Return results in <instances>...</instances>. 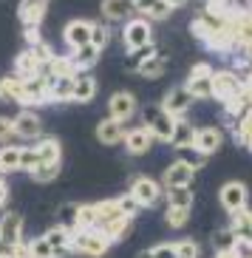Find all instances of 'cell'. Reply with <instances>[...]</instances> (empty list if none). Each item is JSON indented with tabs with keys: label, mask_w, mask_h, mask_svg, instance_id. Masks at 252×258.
<instances>
[{
	"label": "cell",
	"mask_w": 252,
	"mask_h": 258,
	"mask_svg": "<svg viewBox=\"0 0 252 258\" xmlns=\"http://www.w3.org/2000/svg\"><path fill=\"white\" fill-rule=\"evenodd\" d=\"M71 250H74L76 255H85V258H102L111 250V241H108V235L100 233L97 227H85V230H74Z\"/></svg>",
	"instance_id": "cell-1"
},
{
	"label": "cell",
	"mask_w": 252,
	"mask_h": 258,
	"mask_svg": "<svg viewBox=\"0 0 252 258\" xmlns=\"http://www.w3.org/2000/svg\"><path fill=\"white\" fill-rule=\"evenodd\" d=\"M173 122L176 116H170L159 102H153V105H145L142 108V125L153 134L156 142H170V134H173Z\"/></svg>",
	"instance_id": "cell-2"
},
{
	"label": "cell",
	"mask_w": 252,
	"mask_h": 258,
	"mask_svg": "<svg viewBox=\"0 0 252 258\" xmlns=\"http://www.w3.org/2000/svg\"><path fill=\"white\" fill-rule=\"evenodd\" d=\"M130 196L139 202V207L145 210V207H156L161 202V196H164V187H161V182H156L153 176H145L139 173L130 179Z\"/></svg>",
	"instance_id": "cell-3"
},
{
	"label": "cell",
	"mask_w": 252,
	"mask_h": 258,
	"mask_svg": "<svg viewBox=\"0 0 252 258\" xmlns=\"http://www.w3.org/2000/svg\"><path fill=\"white\" fill-rule=\"evenodd\" d=\"M147 43H153V26L150 20H145V17H128L125 20V29H122V46L125 51H130V48H139V46H147Z\"/></svg>",
	"instance_id": "cell-4"
},
{
	"label": "cell",
	"mask_w": 252,
	"mask_h": 258,
	"mask_svg": "<svg viewBox=\"0 0 252 258\" xmlns=\"http://www.w3.org/2000/svg\"><path fill=\"white\" fill-rule=\"evenodd\" d=\"M26 241V221L20 210H3L0 216V247H15Z\"/></svg>",
	"instance_id": "cell-5"
},
{
	"label": "cell",
	"mask_w": 252,
	"mask_h": 258,
	"mask_svg": "<svg viewBox=\"0 0 252 258\" xmlns=\"http://www.w3.org/2000/svg\"><path fill=\"white\" fill-rule=\"evenodd\" d=\"M48 83L46 77H31V80H20V97H17V105L23 108H40L48 102Z\"/></svg>",
	"instance_id": "cell-6"
},
{
	"label": "cell",
	"mask_w": 252,
	"mask_h": 258,
	"mask_svg": "<svg viewBox=\"0 0 252 258\" xmlns=\"http://www.w3.org/2000/svg\"><path fill=\"white\" fill-rule=\"evenodd\" d=\"M12 128H15V139H26V142H37L43 137V119L34 108H23L20 114L12 116Z\"/></svg>",
	"instance_id": "cell-7"
},
{
	"label": "cell",
	"mask_w": 252,
	"mask_h": 258,
	"mask_svg": "<svg viewBox=\"0 0 252 258\" xmlns=\"http://www.w3.org/2000/svg\"><path fill=\"white\" fill-rule=\"evenodd\" d=\"M241 88H244V83H241V74L238 71H232V69L213 71V97L218 102H227V99L238 97Z\"/></svg>",
	"instance_id": "cell-8"
},
{
	"label": "cell",
	"mask_w": 252,
	"mask_h": 258,
	"mask_svg": "<svg viewBox=\"0 0 252 258\" xmlns=\"http://www.w3.org/2000/svg\"><path fill=\"white\" fill-rule=\"evenodd\" d=\"M136 111H139V102L130 91H114L111 99H108V116L116 122H125L128 125L136 116Z\"/></svg>",
	"instance_id": "cell-9"
},
{
	"label": "cell",
	"mask_w": 252,
	"mask_h": 258,
	"mask_svg": "<svg viewBox=\"0 0 252 258\" xmlns=\"http://www.w3.org/2000/svg\"><path fill=\"white\" fill-rule=\"evenodd\" d=\"M246 202H249V187L244 182H227L218 190V205L227 213H235L241 207H246Z\"/></svg>",
	"instance_id": "cell-10"
},
{
	"label": "cell",
	"mask_w": 252,
	"mask_h": 258,
	"mask_svg": "<svg viewBox=\"0 0 252 258\" xmlns=\"http://www.w3.org/2000/svg\"><path fill=\"white\" fill-rule=\"evenodd\" d=\"M193 102H196V99H193V94L187 91L184 85H173V88H170V91L161 97L159 105L164 108L170 116H176V119H179V116H184V114L193 108Z\"/></svg>",
	"instance_id": "cell-11"
},
{
	"label": "cell",
	"mask_w": 252,
	"mask_h": 258,
	"mask_svg": "<svg viewBox=\"0 0 252 258\" xmlns=\"http://www.w3.org/2000/svg\"><path fill=\"white\" fill-rule=\"evenodd\" d=\"M48 3L51 0H20L17 3V20L23 29H40L43 17L48 12Z\"/></svg>",
	"instance_id": "cell-12"
},
{
	"label": "cell",
	"mask_w": 252,
	"mask_h": 258,
	"mask_svg": "<svg viewBox=\"0 0 252 258\" xmlns=\"http://www.w3.org/2000/svg\"><path fill=\"white\" fill-rule=\"evenodd\" d=\"M229 227H232V233H235L241 252L252 250V210L249 207H241V210L229 213Z\"/></svg>",
	"instance_id": "cell-13"
},
{
	"label": "cell",
	"mask_w": 252,
	"mask_h": 258,
	"mask_svg": "<svg viewBox=\"0 0 252 258\" xmlns=\"http://www.w3.org/2000/svg\"><path fill=\"white\" fill-rule=\"evenodd\" d=\"M153 134L145 128V125H136V128H128L125 131V139H122V145H125V151L130 153V156H145L147 151L153 148Z\"/></svg>",
	"instance_id": "cell-14"
},
{
	"label": "cell",
	"mask_w": 252,
	"mask_h": 258,
	"mask_svg": "<svg viewBox=\"0 0 252 258\" xmlns=\"http://www.w3.org/2000/svg\"><path fill=\"white\" fill-rule=\"evenodd\" d=\"M62 40H65V46L74 51L79 46H88L91 43V20H85V17H76V20H68L65 29H62Z\"/></svg>",
	"instance_id": "cell-15"
},
{
	"label": "cell",
	"mask_w": 252,
	"mask_h": 258,
	"mask_svg": "<svg viewBox=\"0 0 252 258\" xmlns=\"http://www.w3.org/2000/svg\"><path fill=\"white\" fill-rule=\"evenodd\" d=\"M224 145V128H218V125H204V128H196V139H193V148H199L204 156H210V153L221 151Z\"/></svg>",
	"instance_id": "cell-16"
},
{
	"label": "cell",
	"mask_w": 252,
	"mask_h": 258,
	"mask_svg": "<svg viewBox=\"0 0 252 258\" xmlns=\"http://www.w3.org/2000/svg\"><path fill=\"white\" fill-rule=\"evenodd\" d=\"M196 179V170L190 165H184L182 159L170 162L164 167V173H161V187H184V184H193Z\"/></svg>",
	"instance_id": "cell-17"
},
{
	"label": "cell",
	"mask_w": 252,
	"mask_h": 258,
	"mask_svg": "<svg viewBox=\"0 0 252 258\" xmlns=\"http://www.w3.org/2000/svg\"><path fill=\"white\" fill-rule=\"evenodd\" d=\"M100 12H102V20H108V23H122V20L136 15L130 0H102Z\"/></svg>",
	"instance_id": "cell-18"
},
{
	"label": "cell",
	"mask_w": 252,
	"mask_h": 258,
	"mask_svg": "<svg viewBox=\"0 0 252 258\" xmlns=\"http://www.w3.org/2000/svg\"><path fill=\"white\" fill-rule=\"evenodd\" d=\"M136 15L145 17V20H167L170 15H173V6H170L167 0H139L136 6Z\"/></svg>",
	"instance_id": "cell-19"
},
{
	"label": "cell",
	"mask_w": 252,
	"mask_h": 258,
	"mask_svg": "<svg viewBox=\"0 0 252 258\" xmlns=\"http://www.w3.org/2000/svg\"><path fill=\"white\" fill-rule=\"evenodd\" d=\"M97 80H94L88 71H79V74L74 77V97H71V102H79V105H88L94 97H97Z\"/></svg>",
	"instance_id": "cell-20"
},
{
	"label": "cell",
	"mask_w": 252,
	"mask_h": 258,
	"mask_svg": "<svg viewBox=\"0 0 252 258\" xmlns=\"http://www.w3.org/2000/svg\"><path fill=\"white\" fill-rule=\"evenodd\" d=\"M97 230H100V233H105L111 244L125 241V238L130 235V230H133V219H130V216H116V219H111V221H105V224H100Z\"/></svg>",
	"instance_id": "cell-21"
},
{
	"label": "cell",
	"mask_w": 252,
	"mask_h": 258,
	"mask_svg": "<svg viewBox=\"0 0 252 258\" xmlns=\"http://www.w3.org/2000/svg\"><path fill=\"white\" fill-rule=\"evenodd\" d=\"M125 122H116L111 119V116H105V119L97 122V139H100L102 145H119L125 139Z\"/></svg>",
	"instance_id": "cell-22"
},
{
	"label": "cell",
	"mask_w": 252,
	"mask_h": 258,
	"mask_svg": "<svg viewBox=\"0 0 252 258\" xmlns=\"http://www.w3.org/2000/svg\"><path fill=\"white\" fill-rule=\"evenodd\" d=\"M193 139H196V125H193L187 116H179L176 122H173V134H170V148H187V145H193Z\"/></svg>",
	"instance_id": "cell-23"
},
{
	"label": "cell",
	"mask_w": 252,
	"mask_h": 258,
	"mask_svg": "<svg viewBox=\"0 0 252 258\" xmlns=\"http://www.w3.org/2000/svg\"><path fill=\"white\" fill-rule=\"evenodd\" d=\"M74 77H54L48 83V102H57V105L71 102V97H74Z\"/></svg>",
	"instance_id": "cell-24"
},
{
	"label": "cell",
	"mask_w": 252,
	"mask_h": 258,
	"mask_svg": "<svg viewBox=\"0 0 252 258\" xmlns=\"http://www.w3.org/2000/svg\"><path fill=\"white\" fill-rule=\"evenodd\" d=\"M68 57H71V62H74L76 74H79V71H88V69H94V66L100 62L102 51H100V48H94L91 43H88V46H79V48H74V51H71Z\"/></svg>",
	"instance_id": "cell-25"
},
{
	"label": "cell",
	"mask_w": 252,
	"mask_h": 258,
	"mask_svg": "<svg viewBox=\"0 0 252 258\" xmlns=\"http://www.w3.org/2000/svg\"><path fill=\"white\" fill-rule=\"evenodd\" d=\"M12 74L17 77V80H31V77H37L40 74V62L34 60V54L26 48V51H20L15 57V62H12Z\"/></svg>",
	"instance_id": "cell-26"
},
{
	"label": "cell",
	"mask_w": 252,
	"mask_h": 258,
	"mask_svg": "<svg viewBox=\"0 0 252 258\" xmlns=\"http://www.w3.org/2000/svg\"><path fill=\"white\" fill-rule=\"evenodd\" d=\"M34 151H37L40 162H60L62 159V142L57 137H40L34 142Z\"/></svg>",
	"instance_id": "cell-27"
},
{
	"label": "cell",
	"mask_w": 252,
	"mask_h": 258,
	"mask_svg": "<svg viewBox=\"0 0 252 258\" xmlns=\"http://www.w3.org/2000/svg\"><path fill=\"white\" fill-rule=\"evenodd\" d=\"M164 71H167V57H164L161 51H156L150 60H145L142 66H139L136 74L145 77V80H159V77H164Z\"/></svg>",
	"instance_id": "cell-28"
},
{
	"label": "cell",
	"mask_w": 252,
	"mask_h": 258,
	"mask_svg": "<svg viewBox=\"0 0 252 258\" xmlns=\"http://www.w3.org/2000/svg\"><path fill=\"white\" fill-rule=\"evenodd\" d=\"M20 148L23 145H15V142L0 145V173H15V170H20Z\"/></svg>",
	"instance_id": "cell-29"
},
{
	"label": "cell",
	"mask_w": 252,
	"mask_h": 258,
	"mask_svg": "<svg viewBox=\"0 0 252 258\" xmlns=\"http://www.w3.org/2000/svg\"><path fill=\"white\" fill-rule=\"evenodd\" d=\"M54 219H57V224L65 227V230H79V205H76V202L60 205L57 213H54Z\"/></svg>",
	"instance_id": "cell-30"
},
{
	"label": "cell",
	"mask_w": 252,
	"mask_h": 258,
	"mask_svg": "<svg viewBox=\"0 0 252 258\" xmlns=\"http://www.w3.org/2000/svg\"><path fill=\"white\" fill-rule=\"evenodd\" d=\"M184 88L193 94V99H213V74L210 77H190L187 74Z\"/></svg>",
	"instance_id": "cell-31"
},
{
	"label": "cell",
	"mask_w": 252,
	"mask_h": 258,
	"mask_svg": "<svg viewBox=\"0 0 252 258\" xmlns=\"http://www.w3.org/2000/svg\"><path fill=\"white\" fill-rule=\"evenodd\" d=\"M193 184L184 187H164V202L167 207H193Z\"/></svg>",
	"instance_id": "cell-32"
},
{
	"label": "cell",
	"mask_w": 252,
	"mask_h": 258,
	"mask_svg": "<svg viewBox=\"0 0 252 258\" xmlns=\"http://www.w3.org/2000/svg\"><path fill=\"white\" fill-rule=\"evenodd\" d=\"M210 244H213V250L215 252H227V250H241L238 247V238H235V233H232V227H218L213 233V238H210Z\"/></svg>",
	"instance_id": "cell-33"
},
{
	"label": "cell",
	"mask_w": 252,
	"mask_h": 258,
	"mask_svg": "<svg viewBox=\"0 0 252 258\" xmlns=\"http://www.w3.org/2000/svg\"><path fill=\"white\" fill-rule=\"evenodd\" d=\"M60 162H40L34 170H31V182H37V184H51L57 182V176H60Z\"/></svg>",
	"instance_id": "cell-34"
},
{
	"label": "cell",
	"mask_w": 252,
	"mask_h": 258,
	"mask_svg": "<svg viewBox=\"0 0 252 258\" xmlns=\"http://www.w3.org/2000/svg\"><path fill=\"white\" fill-rule=\"evenodd\" d=\"M43 235H46V241L51 244L54 250H71L74 230H65V227H60V224H54V227H48Z\"/></svg>",
	"instance_id": "cell-35"
},
{
	"label": "cell",
	"mask_w": 252,
	"mask_h": 258,
	"mask_svg": "<svg viewBox=\"0 0 252 258\" xmlns=\"http://www.w3.org/2000/svg\"><path fill=\"white\" fill-rule=\"evenodd\" d=\"M159 51V48H156V43H147V46H139V48H130L128 54H125V66H128L130 71H136L139 66H142V62L145 60H150L153 54Z\"/></svg>",
	"instance_id": "cell-36"
},
{
	"label": "cell",
	"mask_w": 252,
	"mask_h": 258,
	"mask_svg": "<svg viewBox=\"0 0 252 258\" xmlns=\"http://www.w3.org/2000/svg\"><path fill=\"white\" fill-rule=\"evenodd\" d=\"M190 213H193V207H167L164 210V224L170 230H182V227H187Z\"/></svg>",
	"instance_id": "cell-37"
},
{
	"label": "cell",
	"mask_w": 252,
	"mask_h": 258,
	"mask_svg": "<svg viewBox=\"0 0 252 258\" xmlns=\"http://www.w3.org/2000/svg\"><path fill=\"white\" fill-rule=\"evenodd\" d=\"M20 97V80L15 74L0 77V102H17Z\"/></svg>",
	"instance_id": "cell-38"
},
{
	"label": "cell",
	"mask_w": 252,
	"mask_h": 258,
	"mask_svg": "<svg viewBox=\"0 0 252 258\" xmlns=\"http://www.w3.org/2000/svg\"><path fill=\"white\" fill-rule=\"evenodd\" d=\"M91 46L100 48V51H105L108 46H111V26L108 23H94L91 20Z\"/></svg>",
	"instance_id": "cell-39"
},
{
	"label": "cell",
	"mask_w": 252,
	"mask_h": 258,
	"mask_svg": "<svg viewBox=\"0 0 252 258\" xmlns=\"http://www.w3.org/2000/svg\"><path fill=\"white\" fill-rule=\"evenodd\" d=\"M179 159L184 162V165H190L193 170H201V167L207 165V156L199 151V148H193V145H187V148H179Z\"/></svg>",
	"instance_id": "cell-40"
},
{
	"label": "cell",
	"mask_w": 252,
	"mask_h": 258,
	"mask_svg": "<svg viewBox=\"0 0 252 258\" xmlns=\"http://www.w3.org/2000/svg\"><path fill=\"white\" fill-rule=\"evenodd\" d=\"M29 258H54V247L46 241V235H37L29 241Z\"/></svg>",
	"instance_id": "cell-41"
},
{
	"label": "cell",
	"mask_w": 252,
	"mask_h": 258,
	"mask_svg": "<svg viewBox=\"0 0 252 258\" xmlns=\"http://www.w3.org/2000/svg\"><path fill=\"white\" fill-rule=\"evenodd\" d=\"M37 165H40V156H37V151H34V145H26V148H20V170L31 173Z\"/></svg>",
	"instance_id": "cell-42"
},
{
	"label": "cell",
	"mask_w": 252,
	"mask_h": 258,
	"mask_svg": "<svg viewBox=\"0 0 252 258\" xmlns=\"http://www.w3.org/2000/svg\"><path fill=\"white\" fill-rule=\"evenodd\" d=\"M116 205H119V213H122V216H130V219H136V213L142 210V207H139V202L130 196V193L116 196Z\"/></svg>",
	"instance_id": "cell-43"
},
{
	"label": "cell",
	"mask_w": 252,
	"mask_h": 258,
	"mask_svg": "<svg viewBox=\"0 0 252 258\" xmlns=\"http://www.w3.org/2000/svg\"><path fill=\"white\" fill-rule=\"evenodd\" d=\"M29 51L34 54V60L40 62V66H43V62H48L54 57V48L48 46L46 40H37V43H34V46H29Z\"/></svg>",
	"instance_id": "cell-44"
},
{
	"label": "cell",
	"mask_w": 252,
	"mask_h": 258,
	"mask_svg": "<svg viewBox=\"0 0 252 258\" xmlns=\"http://www.w3.org/2000/svg\"><path fill=\"white\" fill-rule=\"evenodd\" d=\"M176 258H199V244L193 241V238L176 241Z\"/></svg>",
	"instance_id": "cell-45"
},
{
	"label": "cell",
	"mask_w": 252,
	"mask_h": 258,
	"mask_svg": "<svg viewBox=\"0 0 252 258\" xmlns=\"http://www.w3.org/2000/svg\"><path fill=\"white\" fill-rule=\"evenodd\" d=\"M153 258H176V241H161L156 247H150Z\"/></svg>",
	"instance_id": "cell-46"
},
{
	"label": "cell",
	"mask_w": 252,
	"mask_h": 258,
	"mask_svg": "<svg viewBox=\"0 0 252 258\" xmlns=\"http://www.w3.org/2000/svg\"><path fill=\"white\" fill-rule=\"evenodd\" d=\"M15 139V128H12V116L0 114V145H6Z\"/></svg>",
	"instance_id": "cell-47"
},
{
	"label": "cell",
	"mask_w": 252,
	"mask_h": 258,
	"mask_svg": "<svg viewBox=\"0 0 252 258\" xmlns=\"http://www.w3.org/2000/svg\"><path fill=\"white\" fill-rule=\"evenodd\" d=\"M213 71H215V69L210 66V62H196V66L190 69V77H210Z\"/></svg>",
	"instance_id": "cell-48"
},
{
	"label": "cell",
	"mask_w": 252,
	"mask_h": 258,
	"mask_svg": "<svg viewBox=\"0 0 252 258\" xmlns=\"http://www.w3.org/2000/svg\"><path fill=\"white\" fill-rule=\"evenodd\" d=\"M6 202H9V184L0 179V207L6 205Z\"/></svg>",
	"instance_id": "cell-49"
},
{
	"label": "cell",
	"mask_w": 252,
	"mask_h": 258,
	"mask_svg": "<svg viewBox=\"0 0 252 258\" xmlns=\"http://www.w3.org/2000/svg\"><path fill=\"white\" fill-rule=\"evenodd\" d=\"M241 255H244L241 250H227V252H215L213 258H241Z\"/></svg>",
	"instance_id": "cell-50"
},
{
	"label": "cell",
	"mask_w": 252,
	"mask_h": 258,
	"mask_svg": "<svg viewBox=\"0 0 252 258\" xmlns=\"http://www.w3.org/2000/svg\"><path fill=\"white\" fill-rule=\"evenodd\" d=\"M167 3H170V6H173V9H179V6H184L187 0H167Z\"/></svg>",
	"instance_id": "cell-51"
},
{
	"label": "cell",
	"mask_w": 252,
	"mask_h": 258,
	"mask_svg": "<svg viewBox=\"0 0 252 258\" xmlns=\"http://www.w3.org/2000/svg\"><path fill=\"white\" fill-rule=\"evenodd\" d=\"M136 258H153V252H150V250H142V252H139Z\"/></svg>",
	"instance_id": "cell-52"
},
{
	"label": "cell",
	"mask_w": 252,
	"mask_h": 258,
	"mask_svg": "<svg viewBox=\"0 0 252 258\" xmlns=\"http://www.w3.org/2000/svg\"><path fill=\"white\" fill-rule=\"evenodd\" d=\"M244 9H246V12L252 15V0H246V6H244Z\"/></svg>",
	"instance_id": "cell-53"
},
{
	"label": "cell",
	"mask_w": 252,
	"mask_h": 258,
	"mask_svg": "<svg viewBox=\"0 0 252 258\" xmlns=\"http://www.w3.org/2000/svg\"><path fill=\"white\" fill-rule=\"evenodd\" d=\"M246 148H249V153H252V139H249V142H246Z\"/></svg>",
	"instance_id": "cell-54"
},
{
	"label": "cell",
	"mask_w": 252,
	"mask_h": 258,
	"mask_svg": "<svg viewBox=\"0 0 252 258\" xmlns=\"http://www.w3.org/2000/svg\"><path fill=\"white\" fill-rule=\"evenodd\" d=\"M130 3H133V6H136V3H139V0H130Z\"/></svg>",
	"instance_id": "cell-55"
},
{
	"label": "cell",
	"mask_w": 252,
	"mask_h": 258,
	"mask_svg": "<svg viewBox=\"0 0 252 258\" xmlns=\"http://www.w3.org/2000/svg\"><path fill=\"white\" fill-rule=\"evenodd\" d=\"M241 258H252V255H241Z\"/></svg>",
	"instance_id": "cell-56"
},
{
	"label": "cell",
	"mask_w": 252,
	"mask_h": 258,
	"mask_svg": "<svg viewBox=\"0 0 252 258\" xmlns=\"http://www.w3.org/2000/svg\"><path fill=\"white\" fill-rule=\"evenodd\" d=\"M0 258H6V255H3V252H0Z\"/></svg>",
	"instance_id": "cell-57"
}]
</instances>
